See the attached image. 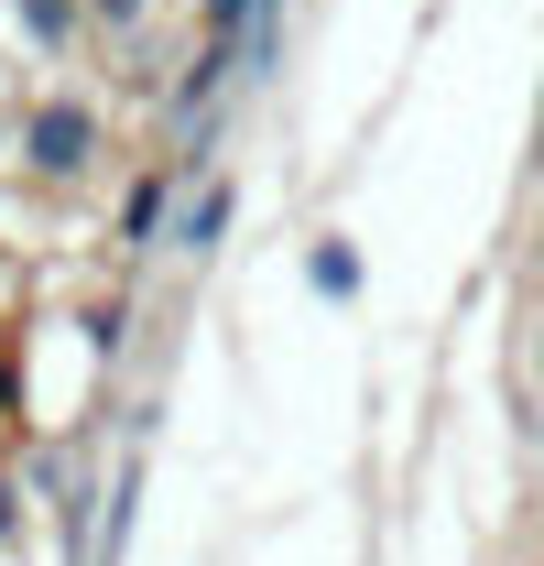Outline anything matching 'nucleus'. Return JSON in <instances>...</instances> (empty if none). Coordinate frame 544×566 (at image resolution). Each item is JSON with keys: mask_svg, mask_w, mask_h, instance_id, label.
I'll list each match as a JSON object with an SVG mask.
<instances>
[{"mask_svg": "<svg viewBox=\"0 0 544 566\" xmlns=\"http://www.w3.org/2000/svg\"><path fill=\"white\" fill-rule=\"evenodd\" d=\"M98 142H109L98 98H87V87H55V98L22 109V175H44V186H87V175H98Z\"/></svg>", "mask_w": 544, "mask_h": 566, "instance_id": "f257e3e1", "label": "nucleus"}, {"mask_svg": "<svg viewBox=\"0 0 544 566\" xmlns=\"http://www.w3.org/2000/svg\"><path fill=\"white\" fill-rule=\"evenodd\" d=\"M175 208H186V175L175 164H142L121 186V251H164L175 240Z\"/></svg>", "mask_w": 544, "mask_h": 566, "instance_id": "f03ea898", "label": "nucleus"}, {"mask_svg": "<svg viewBox=\"0 0 544 566\" xmlns=\"http://www.w3.org/2000/svg\"><path fill=\"white\" fill-rule=\"evenodd\" d=\"M229 218H240V186H229V175H207V186H186V208H175V240H164V251L207 262V251L229 240Z\"/></svg>", "mask_w": 544, "mask_h": 566, "instance_id": "7ed1b4c3", "label": "nucleus"}, {"mask_svg": "<svg viewBox=\"0 0 544 566\" xmlns=\"http://www.w3.org/2000/svg\"><path fill=\"white\" fill-rule=\"evenodd\" d=\"M11 22H22L44 55H76V33H87V0H11Z\"/></svg>", "mask_w": 544, "mask_h": 566, "instance_id": "20e7f679", "label": "nucleus"}, {"mask_svg": "<svg viewBox=\"0 0 544 566\" xmlns=\"http://www.w3.org/2000/svg\"><path fill=\"white\" fill-rule=\"evenodd\" d=\"M305 283H316V294H327V305H348V294H359V251H348L338 229H327V240H316V251H305Z\"/></svg>", "mask_w": 544, "mask_h": 566, "instance_id": "39448f33", "label": "nucleus"}, {"mask_svg": "<svg viewBox=\"0 0 544 566\" xmlns=\"http://www.w3.org/2000/svg\"><path fill=\"white\" fill-rule=\"evenodd\" d=\"M142 22H153V0H87V33L98 44H142Z\"/></svg>", "mask_w": 544, "mask_h": 566, "instance_id": "423d86ee", "label": "nucleus"}, {"mask_svg": "<svg viewBox=\"0 0 544 566\" xmlns=\"http://www.w3.org/2000/svg\"><path fill=\"white\" fill-rule=\"evenodd\" d=\"M11 534H22V491L0 480V545H11Z\"/></svg>", "mask_w": 544, "mask_h": 566, "instance_id": "0eeeda50", "label": "nucleus"}, {"mask_svg": "<svg viewBox=\"0 0 544 566\" xmlns=\"http://www.w3.org/2000/svg\"><path fill=\"white\" fill-rule=\"evenodd\" d=\"M0 142H11V109H0Z\"/></svg>", "mask_w": 544, "mask_h": 566, "instance_id": "6e6552de", "label": "nucleus"}]
</instances>
